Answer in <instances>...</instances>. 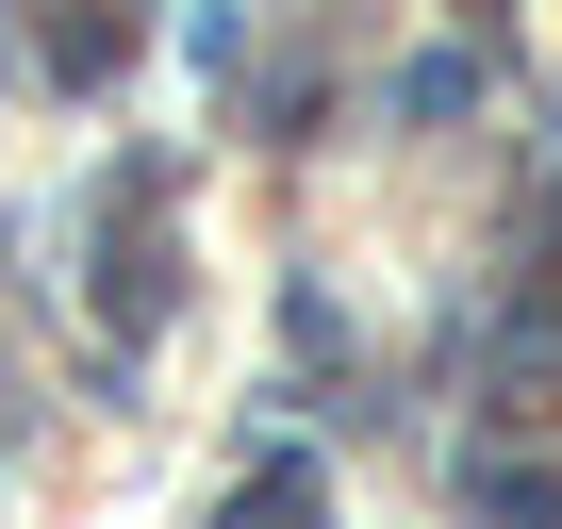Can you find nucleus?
<instances>
[{
  "instance_id": "obj_1",
  "label": "nucleus",
  "mask_w": 562,
  "mask_h": 529,
  "mask_svg": "<svg viewBox=\"0 0 562 529\" xmlns=\"http://www.w3.org/2000/svg\"><path fill=\"white\" fill-rule=\"evenodd\" d=\"M232 529H315V463H265V480L232 496Z\"/></svg>"
},
{
  "instance_id": "obj_2",
  "label": "nucleus",
  "mask_w": 562,
  "mask_h": 529,
  "mask_svg": "<svg viewBox=\"0 0 562 529\" xmlns=\"http://www.w3.org/2000/svg\"><path fill=\"white\" fill-rule=\"evenodd\" d=\"M480 513H496V529H562V480H513V463H496V480H480Z\"/></svg>"
}]
</instances>
